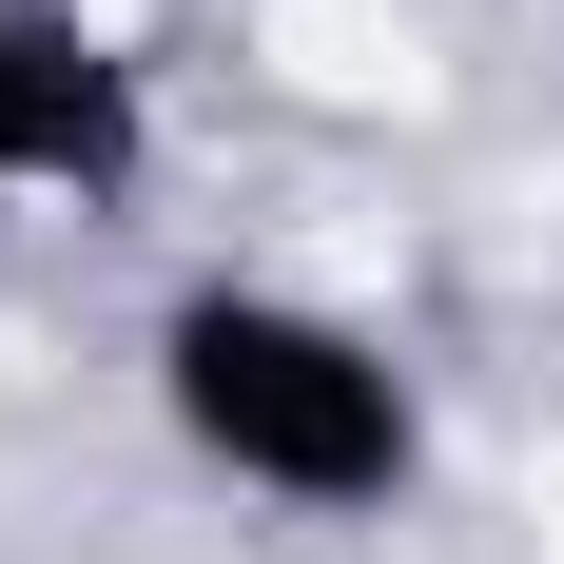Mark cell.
Here are the masks:
<instances>
[{"label":"cell","instance_id":"1","mask_svg":"<svg viewBox=\"0 0 564 564\" xmlns=\"http://www.w3.org/2000/svg\"><path fill=\"white\" fill-rule=\"evenodd\" d=\"M137 370H156L175 448L215 467V487H253V507H292V525H390L429 487V390H409V350L370 312H332V292L195 273Z\"/></svg>","mask_w":564,"mask_h":564},{"label":"cell","instance_id":"2","mask_svg":"<svg viewBox=\"0 0 564 564\" xmlns=\"http://www.w3.org/2000/svg\"><path fill=\"white\" fill-rule=\"evenodd\" d=\"M137 175H156V58L98 0H0V215L20 195L117 215Z\"/></svg>","mask_w":564,"mask_h":564}]
</instances>
